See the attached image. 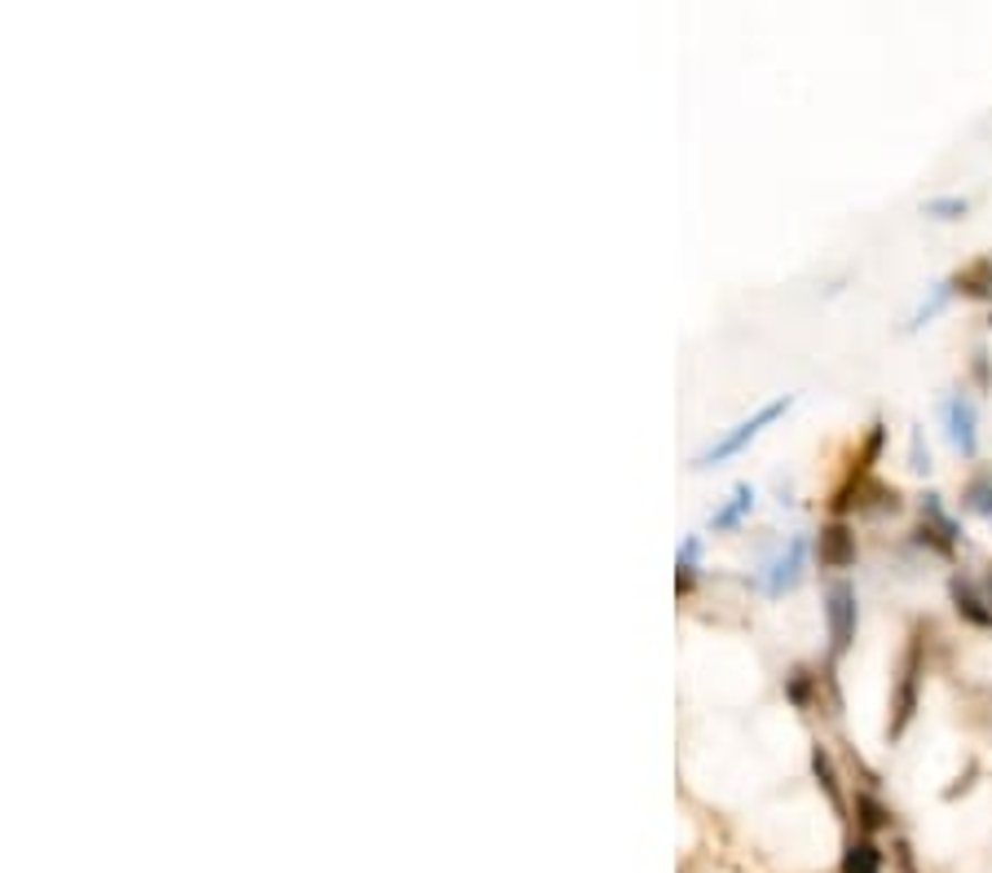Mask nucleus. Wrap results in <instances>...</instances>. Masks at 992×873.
Instances as JSON below:
<instances>
[{
  "label": "nucleus",
  "mask_w": 992,
  "mask_h": 873,
  "mask_svg": "<svg viewBox=\"0 0 992 873\" xmlns=\"http://www.w3.org/2000/svg\"><path fill=\"white\" fill-rule=\"evenodd\" d=\"M790 406H794V397H790V393H785V397H776V401H767V406H758L750 419H742L733 433H724V437H720L711 450H702V455H697V468H715V464H724V459L742 455L745 446H750V442H754V437H758L767 424H776V419H781Z\"/></svg>",
  "instance_id": "1"
},
{
  "label": "nucleus",
  "mask_w": 992,
  "mask_h": 873,
  "mask_svg": "<svg viewBox=\"0 0 992 873\" xmlns=\"http://www.w3.org/2000/svg\"><path fill=\"white\" fill-rule=\"evenodd\" d=\"M825 618H830V639L834 653H847L856 639V592L847 583H834L825 596Z\"/></svg>",
  "instance_id": "2"
},
{
  "label": "nucleus",
  "mask_w": 992,
  "mask_h": 873,
  "mask_svg": "<svg viewBox=\"0 0 992 873\" xmlns=\"http://www.w3.org/2000/svg\"><path fill=\"white\" fill-rule=\"evenodd\" d=\"M803 560H807V538L798 534V538H790V547L763 569V592H767V596H785V592H794L798 578H803Z\"/></svg>",
  "instance_id": "3"
},
{
  "label": "nucleus",
  "mask_w": 992,
  "mask_h": 873,
  "mask_svg": "<svg viewBox=\"0 0 992 873\" xmlns=\"http://www.w3.org/2000/svg\"><path fill=\"white\" fill-rule=\"evenodd\" d=\"M944 419H949V442L962 450V455H975L980 450V433H975V401L966 393H953L944 401Z\"/></svg>",
  "instance_id": "4"
},
{
  "label": "nucleus",
  "mask_w": 992,
  "mask_h": 873,
  "mask_svg": "<svg viewBox=\"0 0 992 873\" xmlns=\"http://www.w3.org/2000/svg\"><path fill=\"white\" fill-rule=\"evenodd\" d=\"M856 560V534L847 529V525H830L825 534H821V565H830V569H847Z\"/></svg>",
  "instance_id": "5"
},
{
  "label": "nucleus",
  "mask_w": 992,
  "mask_h": 873,
  "mask_svg": "<svg viewBox=\"0 0 992 873\" xmlns=\"http://www.w3.org/2000/svg\"><path fill=\"white\" fill-rule=\"evenodd\" d=\"M750 512H754V486L742 482V486L728 495L724 507H715V512H711V529H715V534H728V529H737V525H742Z\"/></svg>",
  "instance_id": "6"
},
{
  "label": "nucleus",
  "mask_w": 992,
  "mask_h": 873,
  "mask_svg": "<svg viewBox=\"0 0 992 873\" xmlns=\"http://www.w3.org/2000/svg\"><path fill=\"white\" fill-rule=\"evenodd\" d=\"M697 560H702V538L688 534V538L679 543V556H675V583H679V592L693 587V578H697Z\"/></svg>",
  "instance_id": "7"
},
{
  "label": "nucleus",
  "mask_w": 992,
  "mask_h": 873,
  "mask_svg": "<svg viewBox=\"0 0 992 873\" xmlns=\"http://www.w3.org/2000/svg\"><path fill=\"white\" fill-rule=\"evenodd\" d=\"M962 291H971V296H992V260H975V265H966L958 278H953Z\"/></svg>",
  "instance_id": "8"
},
{
  "label": "nucleus",
  "mask_w": 992,
  "mask_h": 873,
  "mask_svg": "<svg viewBox=\"0 0 992 873\" xmlns=\"http://www.w3.org/2000/svg\"><path fill=\"white\" fill-rule=\"evenodd\" d=\"M953 287H958L953 278H949V282H940V287L931 291V300H922V305H917V314H913V323H909V327H913V331H917V327H926V323H931V318H935V314H940V309L949 305Z\"/></svg>",
  "instance_id": "9"
},
{
  "label": "nucleus",
  "mask_w": 992,
  "mask_h": 873,
  "mask_svg": "<svg viewBox=\"0 0 992 873\" xmlns=\"http://www.w3.org/2000/svg\"><path fill=\"white\" fill-rule=\"evenodd\" d=\"M922 212H926V217H935V221H958V217H966V212H971V204H966V199H958V195H944V199H926V204H922Z\"/></svg>",
  "instance_id": "10"
},
{
  "label": "nucleus",
  "mask_w": 992,
  "mask_h": 873,
  "mask_svg": "<svg viewBox=\"0 0 992 873\" xmlns=\"http://www.w3.org/2000/svg\"><path fill=\"white\" fill-rule=\"evenodd\" d=\"M847 873H877V852L869 847V843H856L852 852H847Z\"/></svg>",
  "instance_id": "11"
}]
</instances>
